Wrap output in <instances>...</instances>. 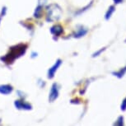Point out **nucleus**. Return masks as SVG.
<instances>
[{
	"instance_id": "1",
	"label": "nucleus",
	"mask_w": 126,
	"mask_h": 126,
	"mask_svg": "<svg viewBox=\"0 0 126 126\" xmlns=\"http://www.w3.org/2000/svg\"><path fill=\"white\" fill-rule=\"evenodd\" d=\"M26 48L27 46L25 45H18L16 46H14L11 49V51L8 55H7L5 58H3V59H4L7 63H11L12 61H13L14 59L17 57L21 56L22 54L25 53Z\"/></svg>"
},
{
	"instance_id": "2",
	"label": "nucleus",
	"mask_w": 126,
	"mask_h": 126,
	"mask_svg": "<svg viewBox=\"0 0 126 126\" xmlns=\"http://www.w3.org/2000/svg\"><path fill=\"white\" fill-rule=\"evenodd\" d=\"M58 89H57V85L54 83L53 85V87H52V89L50 91V94H49V101H54L57 97H58Z\"/></svg>"
},
{
	"instance_id": "3",
	"label": "nucleus",
	"mask_w": 126,
	"mask_h": 126,
	"mask_svg": "<svg viewBox=\"0 0 126 126\" xmlns=\"http://www.w3.org/2000/svg\"><path fill=\"white\" fill-rule=\"evenodd\" d=\"M61 60L60 59H58L57 60V62L55 63V64H54L53 67H52L51 68H49V78H53L54 77V73H55V71L58 69V68L60 66L61 64Z\"/></svg>"
},
{
	"instance_id": "4",
	"label": "nucleus",
	"mask_w": 126,
	"mask_h": 126,
	"mask_svg": "<svg viewBox=\"0 0 126 126\" xmlns=\"http://www.w3.org/2000/svg\"><path fill=\"white\" fill-rule=\"evenodd\" d=\"M125 73H126V66L122 68H120L119 71L112 72L111 73V74H112L113 76H115V77H116L117 78H119V79H120V78H122L125 75Z\"/></svg>"
},
{
	"instance_id": "5",
	"label": "nucleus",
	"mask_w": 126,
	"mask_h": 126,
	"mask_svg": "<svg viewBox=\"0 0 126 126\" xmlns=\"http://www.w3.org/2000/svg\"><path fill=\"white\" fill-rule=\"evenodd\" d=\"M115 7L114 5H111V6L109 7L108 10H107V12H106V15H105V19H106V21L110 20L111 16H112V14L115 13Z\"/></svg>"
},
{
	"instance_id": "6",
	"label": "nucleus",
	"mask_w": 126,
	"mask_h": 126,
	"mask_svg": "<svg viewBox=\"0 0 126 126\" xmlns=\"http://www.w3.org/2000/svg\"><path fill=\"white\" fill-rule=\"evenodd\" d=\"M15 105L18 109H27V110H29V109H31V107H32L29 104L25 103V102H22V101H16Z\"/></svg>"
},
{
	"instance_id": "7",
	"label": "nucleus",
	"mask_w": 126,
	"mask_h": 126,
	"mask_svg": "<svg viewBox=\"0 0 126 126\" xmlns=\"http://www.w3.org/2000/svg\"><path fill=\"white\" fill-rule=\"evenodd\" d=\"M12 88L11 86L9 85H4V86H0V93L2 94H9L12 92Z\"/></svg>"
},
{
	"instance_id": "8",
	"label": "nucleus",
	"mask_w": 126,
	"mask_h": 126,
	"mask_svg": "<svg viewBox=\"0 0 126 126\" xmlns=\"http://www.w3.org/2000/svg\"><path fill=\"white\" fill-rule=\"evenodd\" d=\"M51 32L53 33L54 35H59L62 34V32H63V28H62L61 26H59V25L54 26V27L51 28Z\"/></svg>"
},
{
	"instance_id": "9",
	"label": "nucleus",
	"mask_w": 126,
	"mask_h": 126,
	"mask_svg": "<svg viewBox=\"0 0 126 126\" xmlns=\"http://www.w3.org/2000/svg\"><path fill=\"white\" fill-rule=\"evenodd\" d=\"M87 33V29H84V28L81 27L79 29V31H78L77 33H75V34H74V37L80 38V37L83 36V35H85Z\"/></svg>"
},
{
	"instance_id": "10",
	"label": "nucleus",
	"mask_w": 126,
	"mask_h": 126,
	"mask_svg": "<svg viewBox=\"0 0 126 126\" xmlns=\"http://www.w3.org/2000/svg\"><path fill=\"white\" fill-rule=\"evenodd\" d=\"M113 125H117V126H123L125 125V122H124V116L123 115L119 116L117 118V120H116V121L113 124Z\"/></svg>"
},
{
	"instance_id": "11",
	"label": "nucleus",
	"mask_w": 126,
	"mask_h": 126,
	"mask_svg": "<svg viewBox=\"0 0 126 126\" xmlns=\"http://www.w3.org/2000/svg\"><path fill=\"white\" fill-rule=\"evenodd\" d=\"M120 110L122 111L126 110V97L122 101V103H121V106H120Z\"/></svg>"
},
{
	"instance_id": "12",
	"label": "nucleus",
	"mask_w": 126,
	"mask_h": 126,
	"mask_svg": "<svg viewBox=\"0 0 126 126\" xmlns=\"http://www.w3.org/2000/svg\"><path fill=\"white\" fill-rule=\"evenodd\" d=\"M106 50V48H102V49H101L100 50H98V51H96V53H94L93 54H92V57H97V56H99L100 54H101L102 52L103 51H105Z\"/></svg>"
},
{
	"instance_id": "13",
	"label": "nucleus",
	"mask_w": 126,
	"mask_h": 126,
	"mask_svg": "<svg viewBox=\"0 0 126 126\" xmlns=\"http://www.w3.org/2000/svg\"><path fill=\"white\" fill-rule=\"evenodd\" d=\"M114 1V3L115 4H120V3H122L124 2V0H113Z\"/></svg>"
}]
</instances>
